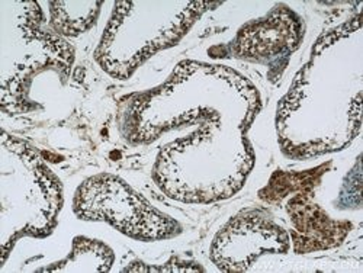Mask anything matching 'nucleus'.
Wrapping results in <instances>:
<instances>
[{
    "label": "nucleus",
    "instance_id": "obj_1",
    "mask_svg": "<svg viewBox=\"0 0 363 273\" xmlns=\"http://www.w3.org/2000/svg\"><path fill=\"white\" fill-rule=\"evenodd\" d=\"M74 209L83 220H104L134 238L170 237L176 223L112 176L89 179L79 189Z\"/></svg>",
    "mask_w": 363,
    "mask_h": 273
}]
</instances>
